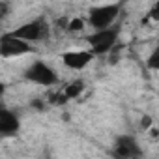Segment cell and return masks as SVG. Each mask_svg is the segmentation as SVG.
Instances as JSON below:
<instances>
[{"mask_svg": "<svg viewBox=\"0 0 159 159\" xmlns=\"http://www.w3.org/2000/svg\"><path fill=\"white\" fill-rule=\"evenodd\" d=\"M92 51H67L62 54V64L69 69H84L94 60Z\"/></svg>", "mask_w": 159, "mask_h": 159, "instance_id": "8", "label": "cell"}, {"mask_svg": "<svg viewBox=\"0 0 159 159\" xmlns=\"http://www.w3.org/2000/svg\"><path fill=\"white\" fill-rule=\"evenodd\" d=\"M4 94H6V84H4L2 81H0V98H2Z\"/></svg>", "mask_w": 159, "mask_h": 159, "instance_id": "13", "label": "cell"}, {"mask_svg": "<svg viewBox=\"0 0 159 159\" xmlns=\"http://www.w3.org/2000/svg\"><path fill=\"white\" fill-rule=\"evenodd\" d=\"M146 64H148V67H150V69H157V67H159V51H157V49L152 52V56L148 58V62H146Z\"/></svg>", "mask_w": 159, "mask_h": 159, "instance_id": "11", "label": "cell"}, {"mask_svg": "<svg viewBox=\"0 0 159 159\" xmlns=\"http://www.w3.org/2000/svg\"><path fill=\"white\" fill-rule=\"evenodd\" d=\"M25 79L39 86H52L58 83V73L43 60H36L25 71Z\"/></svg>", "mask_w": 159, "mask_h": 159, "instance_id": "3", "label": "cell"}, {"mask_svg": "<svg viewBox=\"0 0 159 159\" xmlns=\"http://www.w3.org/2000/svg\"><path fill=\"white\" fill-rule=\"evenodd\" d=\"M118 36H120V28L118 26H107V28H99L94 34L88 36V43L92 47L94 54H107L111 52L116 43H118Z\"/></svg>", "mask_w": 159, "mask_h": 159, "instance_id": "2", "label": "cell"}, {"mask_svg": "<svg viewBox=\"0 0 159 159\" xmlns=\"http://www.w3.org/2000/svg\"><path fill=\"white\" fill-rule=\"evenodd\" d=\"M114 155L124 159H133V157H140L142 150L133 135H120L114 144Z\"/></svg>", "mask_w": 159, "mask_h": 159, "instance_id": "6", "label": "cell"}, {"mask_svg": "<svg viewBox=\"0 0 159 159\" xmlns=\"http://www.w3.org/2000/svg\"><path fill=\"white\" fill-rule=\"evenodd\" d=\"M10 4L8 2H4V0H0V21H2V19H6L8 15H10Z\"/></svg>", "mask_w": 159, "mask_h": 159, "instance_id": "12", "label": "cell"}, {"mask_svg": "<svg viewBox=\"0 0 159 159\" xmlns=\"http://www.w3.org/2000/svg\"><path fill=\"white\" fill-rule=\"evenodd\" d=\"M49 32H51V26H49L45 17H36V19L17 26L15 30H11V34H15L17 38L28 41L30 45L38 43V41H45L49 38Z\"/></svg>", "mask_w": 159, "mask_h": 159, "instance_id": "1", "label": "cell"}, {"mask_svg": "<svg viewBox=\"0 0 159 159\" xmlns=\"http://www.w3.org/2000/svg\"><path fill=\"white\" fill-rule=\"evenodd\" d=\"M83 28H84L83 19H73V21L67 23V30L69 32H79V30H83Z\"/></svg>", "mask_w": 159, "mask_h": 159, "instance_id": "10", "label": "cell"}, {"mask_svg": "<svg viewBox=\"0 0 159 159\" xmlns=\"http://www.w3.org/2000/svg\"><path fill=\"white\" fill-rule=\"evenodd\" d=\"M118 13H120V6H118V4L96 6V8L90 10L86 21H88V25H90L94 30H99V28L111 26V25L118 19Z\"/></svg>", "mask_w": 159, "mask_h": 159, "instance_id": "4", "label": "cell"}, {"mask_svg": "<svg viewBox=\"0 0 159 159\" xmlns=\"http://www.w3.org/2000/svg\"><path fill=\"white\" fill-rule=\"evenodd\" d=\"M84 90V83L83 81H75V83H71V84H67L66 86V90H64V99L67 101V99H75V98H79L81 96V92Z\"/></svg>", "mask_w": 159, "mask_h": 159, "instance_id": "9", "label": "cell"}, {"mask_svg": "<svg viewBox=\"0 0 159 159\" xmlns=\"http://www.w3.org/2000/svg\"><path fill=\"white\" fill-rule=\"evenodd\" d=\"M30 51H32V45L28 41L17 38L11 32L0 36V56L2 58H15V56L26 54Z\"/></svg>", "mask_w": 159, "mask_h": 159, "instance_id": "5", "label": "cell"}, {"mask_svg": "<svg viewBox=\"0 0 159 159\" xmlns=\"http://www.w3.org/2000/svg\"><path fill=\"white\" fill-rule=\"evenodd\" d=\"M19 129H21L19 116L8 107L0 105V137H13L19 133Z\"/></svg>", "mask_w": 159, "mask_h": 159, "instance_id": "7", "label": "cell"}]
</instances>
